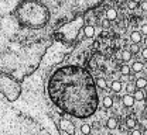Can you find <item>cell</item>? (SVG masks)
<instances>
[{
  "label": "cell",
  "mask_w": 147,
  "mask_h": 135,
  "mask_svg": "<svg viewBox=\"0 0 147 135\" xmlns=\"http://www.w3.org/2000/svg\"><path fill=\"white\" fill-rule=\"evenodd\" d=\"M47 92L54 106L75 118H88L98 110L96 80L82 66L67 65L58 68L48 80Z\"/></svg>",
  "instance_id": "6da1fadb"
},
{
  "label": "cell",
  "mask_w": 147,
  "mask_h": 135,
  "mask_svg": "<svg viewBox=\"0 0 147 135\" xmlns=\"http://www.w3.org/2000/svg\"><path fill=\"white\" fill-rule=\"evenodd\" d=\"M16 17L23 27L41 28L48 23L50 13L48 9L38 0H23L17 6Z\"/></svg>",
  "instance_id": "7a4b0ae2"
},
{
  "label": "cell",
  "mask_w": 147,
  "mask_h": 135,
  "mask_svg": "<svg viewBox=\"0 0 147 135\" xmlns=\"http://www.w3.org/2000/svg\"><path fill=\"white\" fill-rule=\"evenodd\" d=\"M61 128L65 131V132H68V134H74V125L71 121H68V120H61Z\"/></svg>",
  "instance_id": "3957f363"
},
{
  "label": "cell",
  "mask_w": 147,
  "mask_h": 135,
  "mask_svg": "<svg viewBox=\"0 0 147 135\" xmlns=\"http://www.w3.org/2000/svg\"><path fill=\"white\" fill-rule=\"evenodd\" d=\"M122 101H123V104H125L126 107H133L136 100H134V97L131 96V94H126V96H123Z\"/></svg>",
  "instance_id": "277c9868"
},
{
  "label": "cell",
  "mask_w": 147,
  "mask_h": 135,
  "mask_svg": "<svg viewBox=\"0 0 147 135\" xmlns=\"http://www.w3.org/2000/svg\"><path fill=\"white\" fill-rule=\"evenodd\" d=\"M122 83L119 82V80H113L112 82V84H110V89H112V92H115V93H120V90H122Z\"/></svg>",
  "instance_id": "5b68a950"
},
{
  "label": "cell",
  "mask_w": 147,
  "mask_h": 135,
  "mask_svg": "<svg viewBox=\"0 0 147 135\" xmlns=\"http://www.w3.org/2000/svg\"><path fill=\"white\" fill-rule=\"evenodd\" d=\"M143 63L142 62H134L133 65H131V72L133 73H139V72H143Z\"/></svg>",
  "instance_id": "8992f818"
},
{
  "label": "cell",
  "mask_w": 147,
  "mask_h": 135,
  "mask_svg": "<svg viewBox=\"0 0 147 135\" xmlns=\"http://www.w3.org/2000/svg\"><path fill=\"white\" fill-rule=\"evenodd\" d=\"M146 86H147L146 77H137V79H136V87H137V89H144Z\"/></svg>",
  "instance_id": "52a82bcc"
},
{
  "label": "cell",
  "mask_w": 147,
  "mask_h": 135,
  "mask_svg": "<svg viewBox=\"0 0 147 135\" xmlns=\"http://www.w3.org/2000/svg\"><path fill=\"white\" fill-rule=\"evenodd\" d=\"M130 39H131V42L133 44H139L140 41H142V33H131L130 34Z\"/></svg>",
  "instance_id": "ba28073f"
},
{
  "label": "cell",
  "mask_w": 147,
  "mask_h": 135,
  "mask_svg": "<svg viewBox=\"0 0 147 135\" xmlns=\"http://www.w3.org/2000/svg\"><path fill=\"white\" fill-rule=\"evenodd\" d=\"M84 34H85V37L91 38V37H93V34H95V28H93L92 25H86V27L84 28Z\"/></svg>",
  "instance_id": "9c48e42d"
},
{
  "label": "cell",
  "mask_w": 147,
  "mask_h": 135,
  "mask_svg": "<svg viewBox=\"0 0 147 135\" xmlns=\"http://www.w3.org/2000/svg\"><path fill=\"white\" fill-rule=\"evenodd\" d=\"M102 104H103V107H106V108H110V107L113 106V98H112L110 96H106L105 98H103Z\"/></svg>",
  "instance_id": "30bf717a"
},
{
  "label": "cell",
  "mask_w": 147,
  "mask_h": 135,
  "mask_svg": "<svg viewBox=\"0 0 147 135\" xmlns=\"http://www.w3.org/2000/svg\"><path fill=\"white\" fill-rule=\"evenodd\" d=\"M106 125H108V128H109V130H115V128L117 127V120L112 117V118H109V120H108Z\"/></svg>",
  "instance_id": "8fae6325"
},
{
  "label": "cell",
  "mask_w": 147,
  "mask_h": 135,
  "mask_svg": "<svg viewBox=\"0 0 147 135\" xmlns=\"http://www.w3.org/2000/svg\"><path fill=\"white\" fill-rule=\"evenodd\" d=\"M133 97H134V100H136V101H142V100L144 98V93H143V90H140V89H139V90H136V92H134V94H133Z\"/></svg>",
  "instance_id": "7c38bea8"
},
{
  "label": "cell",
  "mask_w": 147,
  "mask_h": 135,
  "mask_svg": "<svg viewBox=\"0 0 147 135\" xmlns=\"http://www.w3.org/2000/svg\"><path fill=\"white\" fill-rule=\"evenodd\" d=\"M96 86H98L99 89H106V87H108L106 80H105V79H102V77H98V79H96Z\"/></svg>",
  "instance_id": "4fadbf2b"
},
{
  "label": "cell",
  "mask_w": 147,
  "mask_h": 135,
  "mask_svg": "<svg viewBox=\"0 0 147 135\" xmlns=\"http://www.w3.org/2000/svg\"><path fill=\"white\" fill-rule=\"evenodd\" d=\"M81 131H82V134L84 135H89L91 134V125H89V124H82Z\"/></svg>",
  "instance_id": "5bb4252c"
},
{
  "label": "cell",
  "mask_w": 147,
  "mask_h": 135,
  "mask_svg": "<svg viewBox=\"0 0 147 135\" xmlns=\"http://www.w3.org/2000/svg\"><path fill=\"white\" fill-rule=\"evenodd\" d=\"M120 73H122L123 76H127V75L131 73V70H130V68H129L127 65H123V66L120 68Z\"/></svg>",
  "instance_id": "9a60e30c"
},
{
  "label": "cell",
  "mask_w": 147,
  "mask_h": 135,
  "mask_svg": "<svg viewBox=\"0 0 147 135\" xmlns=\"http://www.w3.org/2000/svg\"><path fill=\"white\" fill-rule=\"evenodd\" d=\"M106 17H108L109 20H115L116 17H117V13H116L115 10H112V9H110V10L106 11Z\"/></svg>",
  "instance_id": "2e32d148"
},
{
  "label": "cell",
  "mask_w": 147,
  "mask_h": 135,
  "mask_svg": "<svg viewBox=\"0 0 147 135\" xmlns=\"http://www.w3.org/2000/svg\"><path fill=\"white\" fill-rule=\"evenodd\" d=\"M126 127H127V128H134V127H136V121H134L131 117H129L127 120H126Z\"/></svg>",
  "instance_id": "e0dca14e"
},
{
  "label": "cell",
  "mask_w": 147,
  "mask_h": 135,
  "mask_svg": "<svg viewBox=\"0 0 147 135\" xmlns=\"http://www.w3.org/2000/svg\"><path fill=\"white\" fill-rule=\"evenodd\" d=\"M122 59L126 61V62L130 61V59H131V52H130V51H123V52H122Z\"/></svg>",
  "instance_id": "ac0fdd59"
},
{
  "label": "cell",
  "mask_w": 147,
  "mask_h": 135,
  "mask_svg": "<svg viewBox=\"0 0 147 135\" xmlns=\"http://www.w3.org/2000/svg\"><path fill=\"white\" fill-rule=\"evenodd\" d=\"M139 51H140V48H139V45H137V44L130 45V52H131V54H137Z\"/></svg>",
  "instance_id": "d6986e66"
},
{
  "label": "cell",
  "mask_w": 147,
  "mask_h": 135,
  "mask_svg": "<svg viewBox=\"0 0 147 135\" xmlns=\"http://www.w3.org/2000/svg\"><path fill=\"white\" fill-rule=\"evenodd\" d=\"M134 89H136V86H133L131 83H129L127 86H126V92H127V93H133V92H136Z\"/></svg>",
  "instance_id": "ffe728a7"
},
{
  "label": "cell",
  "mask_w": 147,
  "mask_h": 135,
  "mask_svg": "<svg viewBox=\"0 0 147 135\" xmlns=\"http://www.w3.org/2000/svg\"><path fill=\"white\" fill-rule=\"evenodd\" d=\"M142 10H143V11H147V0L142 3Z\"/></svg>",
  "instance_id": "44dd1931"
},
{
  "label": "cell",
  "mask_w": 147,
  "mask_h": 135,
  "mask_svg": "<svg viewBox=\"0 0 147 135\" xmlns=\"http://www.w3.org/2000/svg\"><path fill=\"white\" fill-rule=\"evenodd\" d=\"M142 34H143V35H147V25H143V27H142Z\"/></svg>",
  "instance_id": "7402d4cb"
},
{
  "label": "cell",
  "mask_w": 147,
  "mask_h": 135,
  "mask_svg": "<svg viewBox=\"0 0 147 135\" xmlns=\"http://www.w3.org/2000/svg\"><path fill=\"white\" fill-rule=\"evenodd\" d=\"M142 57H143L144 59H147V48H144V49L142 51Z\"/></svg>",
  "instance_id": "603a6c76"
},
{
  "label": "cell",
  "mask_w": 147,
  "mask_h": 135,
  "mask_svg": "<svg viewBox=\"0 0 147 135\" xmlns=\"http://www.w3.org/2000/svg\"><path fill=\"white\" fill-rule=\"evenodd\" d=\"M129 6H130V9H136L137 3H136V1H130V3H129Z\"/></svg>",
  "instance_id": "cb8c5ba5"
},
{
  "label": "cell",
  "mask_w": 147,
  "mask_h": 135,
  "mask_svg": "<svg viewBox=\"0 0 147 135\" xmlns=\"http://www.w3.org/2000/svg\"><path fill=\"white\" fill-rule=\"evenodd\" d=\"M131 135H143V134H142L139 130H133V131H131Z\"/></svg>",
  "instance_id": "d4e9b609"
},
{
  "label": "cell",
  "mask_w": 147,
  "mask_h": 135,
  "mask_svg": "<svg viewBox=\"0 0 147 135\" xmlns=\"http://www.w3.org/2000/svg\"><path fill=\"white\" fill-rule=\"evenodd\" d=\"M143 68H144V69H146V70H147V61H146V62H144V63H143Z\"/></svg>",
  "instance_id": "484cf974"
},
{
  "label": "cell",
  "mask_w": 147,
  "mask_h": 135,
  "mask_svg": "<svg viewBox=\"0 0 147 135\" xmlns=\"http://www.w3.org/2000/svg\"><path fill=\"white\" fill-rule=\"evenodd\" d=\"M143 135H147V130H144V131H143Z\"/></svg>",
  "instance_id": "4316f807"
},
{
  "label": "cell",
  "mask_w": 147,
  "mask_h": 135,
  "mask_svg": "<svg viewBox=\"0 0 147 135\" xmlns=\"http://www.w3.org/2000/svg\"><path fill=\"white\" fill-rule=\"evenodd\" d=\"M144 45H146V48H147V38L144 39Z\"/></svg>",
  "instance_id": "83f0119b"
},
{
  "label": "cell",
  "mask_w": 147,
  "mask_h": 135,
  "mask_svg": "<svg viewBox=\"0 0 147 135\" xmlns=\"http://www.w3.org/2000/svg\"><path fill=\"white\" fill-rule=\"evenodd\" d=\"M109 135H112V134H109Z\"/></svg>",
  "instance_id": "f1b7e54d"
}]
</instances>
